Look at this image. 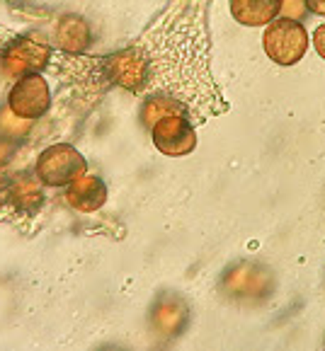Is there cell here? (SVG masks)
I'll use <instances>...</instances> for the list:
<instances>
[{
	"mask_svg": "<svg viewBox=\"0 0 325 351\" xmlns=\"http://www.w3.org/2000/svg\"><path fill=\"white\" fill-rule=\"evenodd\" d=\"M218 291L228 300L245 308L265 305L277 291V274L262 262L255 259H238L228 264L218 276Z\"/></svg>",
	"mask_w": 325,
	"mask_h": 351,
	"instance_id": "obj_1",
	"label": "cell"
},
{
	"mask_svg": "<svg viewBox=\"0 0 325 351\" xmlns=\"http://www.w3.org/2000/svg\"><path fill=\"white\" fill-rule=\"evenodd\" d=\"M88 172L85 155L71 143H54L39 153L34 162V175L44 186H68L76 177Z\"/></svg>",
	"mask_w": 325,
	"mask_h": 351,
	"instance_id": "obj_2",
	"label": "cell"
},
{
	"mask_svg": "<svg viewBox=\"0 0 325 351\" xmlns=\"http://www.w3.org/2000/svg\"><path fill=\"white\" fill-rule=\"evenodd\" d=\"M262 47L269 61H274L277 66H294L309 51V32L301 22L277 17L265 29Z\"/></svg>",
	"mask_w": 325,
	"mask_h": 351,
	"instance_id": "obj_3",
	"label": "cell"
},
{
	"mask_svg": "<svg viewBox=\"0 0 325 351\" xmlns=\"http://www.w3.org/2000/svg\"><path fill=\"white\" fill-rule=\"evenodd\" d=\"M190 317L192 310L185 295L177 293V291H160V293H155L153 303L148 305L146 320H148V330L160 341H170L185 335Z\"/></svg>",
	"mask_w": 325,
	"mask_h": 351,
	"instance_id": "obj_4",
	"label": "cell"
},
{
	"mask_svg": "<svg viewBox=\"0 0 325 351\" xmlns=\"http://www.w3.org/2000/svg\"><path fill=\"white\" fill-rule=\"evenodd\" d=\"M52 61V47L39 34H22L8 42L0 51V66L10 77L42 73Z\"/></svg>",
	"mask_w": 325,
	"mask_h": 351,
	"instance_id": "obj_5",
	"label": "cell"
},
{
	"mask_svg": "<svg viewBox=\"0 0 325 351\" xmlns=\"http://www.w3.org/2000/svg\"><path fill=\"white\" fill-rule=\"evenodd\" d=\"M8 107L25 119H42L52 107V88L42 73H30L15 80L8 95Z\"/></svg>",
	"mask_w": 325,
	"mask_h": 351,
	"instance_id": "obj_6",
	"label": "cell"
},
{
	"mask_svg": "<svg viewBox=\"0 0 325 351\" xmlns=\"http://www.w3.org/2000/svg\"><path fill=\"white\" fill-rule=\"evenodd\" d=\"M153 145L168 158H182L197 148V131L185 114H168L150 126Z\"/></svg>",
	"mask_w": 325,
	"mask_h": 351,
	"instance_id": "obj_7",
	"label": "cell"
},
{
	"mask_svg": "<svg viewBox=\"0 0 325 351\" xmlns=\"http://www.w3.org/2000/svg\"><path fill=\"white\" fill-rule=\"evenodd\" d=\"M102 71L112 85L124 90H141L148 80V56L139 47L119 49L102 58Z\"/></svg>",
	"mask_w": 325,
	"mask_h": 351,
	"instance_id": "obj_8",
	"label": "cell"
},
{
	"mask_svg": "<svg viewBox=\"0 0 325 351\" xmlns=\"http://www.w3.org/2000/svg\"><path fill=\"white\" fill-rule=\"evenodd\" d=\"M5 204L17 216H34L44 206V184L32 172H20L5 186Z\"/></svg>",
	"mask_w": 325,
	"mask_h": 351,
	"instance_id": "obj_9",
	"label": "cell"
},
{
	"mask_svg": "<svg viewBox=\"0 0 325 351\" xmlns=\"http://www.w3.org/2000/svg\"><path fill=\"white\" fill-rule=\"evenodd\" d=\"M52 42L61 49L63 53H85L93 44V29H90L88 20L76 12H63L56 17L52 27Z\"/></svg>",
	"mask_w": 325,
	"mask_h": 351,
	"instance_id": "obj_10",
	"label": "cell"
},
{
	"mask_svg": "<svg viewBox=\"0 0 325 351\" xmlns=\"http://www.w3.org/2000/svg\"><path fill=\"white\" fill-rule=\"evenodd\" d=\"M66 204L78 213H95L107 204V184L102 177L83 172L66 186Z\"/></svg>",
	"mask_w": 325,
	"mask_h": 351,
	"instance_id": "obj_11",
	"label": "cell"
},
{
	"mask_svg": "<svg viewBox=\"0 0 325 351\" xmlns=\"http://www.w3.org/2000/svg\"><path fill=\"white\" fill-rule=\"evenodd\" d=\"M282 0H228L231 15L245 27H265L279 17Z\"/></svg>",
	"mask_w": 325,
	"mask_h": 351,
	"instance_id": "obj_12",
	"label": "cell"
},
{
	"mask_svg": "<svg viewBox=\"0 0 325 351\" xmlns=\"http://www.w3.org/2000/svg\"><path fill=\"white\" fill-rule=\"evenodd\" d=\"M185 112L187 109L180 99L168 97V95H153V97L146 99L144 107H141V121H144L146 129H150L155 121L168 117V114H185Z\"/></svg>",
	"mask_w": 325,
	"mask_h": 351,
	"instance_id": "obj_13",
	"label": "cell"
},
{
	"mask_svg": "<svg viewBox=\"0 0 325 351\" xmlns=\"http://www.w3.org/2000/svg\"><path fill=\"white\" fill-rule=\"evenodd\" d=\"M32 126H34V119H25V117L12 112L8 104L0 107V136H5V138H12L20 143L22 138H27Z\"/></svg>",
	"mask_w": 325,
	"mask_h": 351,
	"instance_id": "obj_14",
	"label": "cell"
},
{
	"mask_svg": "<svg viewBox=\"0 0 325 351\" xmlns=\"http://www.w3.org/2000/svg\"><path fill=\"white\" fill-rule=\"evenodd\" d=\"M279 15L301 22L306 15H309V5H306V0H282V5H279Z\"/></svg>",
	"mask_w": 325,
	"mask_h": 351,
	"instance_id": "obj_15",
	"label": "cell"
},
{
	"mask_svg": "<svg viewBox=\"0 0 325 351\" xmlns=\"http://www.w3.org/2000/svg\"><path fill=\"white\" fill-rule=\"evenodd\" d=\"M15 153H17V141L0 136V172L10 165V160L15 158Z\"/></svg>",
	"mask_w": 325,
	"mask_h": 351,
	"instance_id": "obj_16",
	"label": "cell"
},
{
	"mask_svg": "<svg viewBox=\"0 0 325 351\" xmlns=\"http://www.w3.org/2000/svg\"><path fill=\"white\" fill-rule=\"evenodd\" d=\"M313 47L318 51V56L325 61V25H320L318 29L313 32Z\"/></svg>",
	"mask_w": 325,
	"mask_h": 351,
	"instance_id": "obj_17",
	"label": "cell"
},
{
	"mask_svg": "<svg viewBox=\"0 0 325 351\" xmlns=\"http://www.w3.org/2000/svg\"><path fill=\"white\" fill-rule=\"evenodd\" d=\"M306 5H309V12L325 17V0H306Z\"/></svg>",
	"mask_w": 325,
	"mask_h": 351,
	"instance_id": "obj_18",
	"label": "cell"
}]
</instances>
